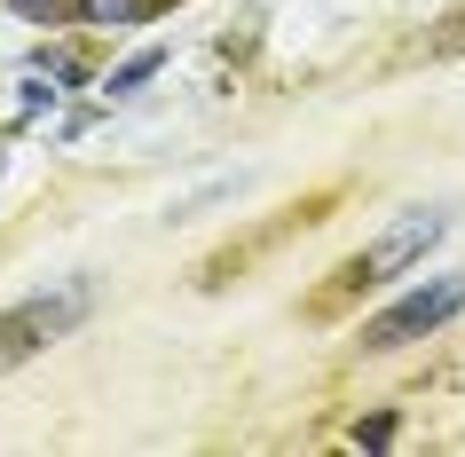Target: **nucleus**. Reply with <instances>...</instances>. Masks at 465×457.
I'll use <instances>...</instances> for the list:
<instances>
[{"label": "nucleus", "instance_id": "obj_3", "mask_svg": "<svg viewBox=\"0 0 465 457\" xmlns=\"http://www.w3.org/2000/svg\"><path fill=\"white\" fill-rule=\"evenodd\" d=\"M458 308H465V276H426L418 292H402L394 308H379L363 323V347H379V355H387V347H411V339L441 332Z\"/></svg>", "mask_w": 465, "mask_h": 457}, {"label": "nucleus", "instance_id": "obj_1", "mask_svg": "<svg viewBox=\"0 0 465 457\" xmlns=\"http://www.w3.org/2000/svg\"><path fill=\"white\" fill-rule=\"evenodd\" d=\"M87 308H95V284H87V276H64V284L25 292L16 308L0 315V371H16V363H32L40 347L72 339L79 323H87Z\"/></svg>", "mask_w": 465, "mask_h": 457}, {"label": "nucleus", "instance_id": "obj_6", "mask_svg": "<svg viewBox=\"0 0 465 457\" xmlns=\"http://www.w3.org/2000/svg\"><path fill=\"white\" fill-rule=\"evenodd\" d=\"M16 8H25V16H48V8H55V0H16Z\"/></svg>", "mask_w": 465, "mask_h": 457}, {"label": "nucleus", "instance_id": "obj_4", "mask_svg": "<svg viewBox=\"0 0 465 457\" xmlns=\"http://www.w3.org/2000/svg\"><path fill=\"white\" fill-rule=\"evenodd\" d=\"M158 64H166V55H158V48H143V55H126L119 72H111V95H134V87H143V79H158Z\"/></svg>", "mask_w": 465, "mask_h": 457}, {"label": "nucleus", "instance_id": "obj_2", "mask_svg": "<svg viewBox=\"0 0 465 457\" xmlns=\"http://www.w3.org/2000/svg\"><path fill=\"white\" fill-rule=\"evenodd\" d=\"M441 229H450V221H441V205H411V214H394L387 229H379V237H371L363 253L340 268V276H347V284H387V276H402V268H418L426 253H434Z\"/></svg>", "mask_w": 465, "mask_h": 457}, {"label": "nucleus", "instance_id": "obj_5", "mask_svg": "<svg viewBox=\"0 0 465 457\" xmlns=\"http://www.w3.org/2000/svg\"><path fill=\"white\" fill-rule=\"evenodd\" d=\"M465 48V8H458V16H450V32H441V40H434V55H458Z\"/></svg>", "mask_w": 465, "mask_h": 457}]
</instances>
